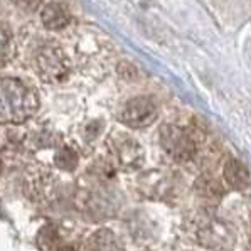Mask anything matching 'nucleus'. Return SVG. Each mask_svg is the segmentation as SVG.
Wrapping results in <instances>:
<instances>
[{
    "mask_svg": "<svg viewBox=\"0 0 251 251\" xmlns=\"http://www.w3.org/2000/svg\"><path fill=\"white\" fill-rule=\"evenodd\" d=\"M42 22H44V25L48 29L59 30L64 29L71 22V17H69L68 10L63 5H59V3H49L42 10Z\"/></svg>",
    "mask_w": 251,
    "mask_h": 251,
    "instance_id": "f8f14e48",
    "label": "nucleus"
},
{
    "mask_svg": "<svg viewBox=\"0 0 251 251\" xmlns=\"http://www.w3.org/2000/svg\"><path fill=\"white\" fill-rule=\"evenodd\" d=\"M39 246L42 251H75V245L69 243L57 227H44L41 231Z\"/></svg>",
    "mask_w": 251,
    "mask_h": 251,
    "instance_id": "9d476101",
    "label": "nucleus"
},
{
    "mask_svg": "<svg viewBox=\"0 0 251 251\" xmlns=\"http://www.w3.org/2000/svg\"><path fill=\"white\" fill-rule=\"evenodd\" d=\"M25 194L30 201L48 204L56 192V177L48 169H30L25 176Z\"/></svg>",
    "mask_w": 251,
    "mask_h": 251,
    "instance_id": "423d86ee",
    "label": "nucleus"
},
{
    "mask_svg": "<svg viewBox=\"0 0 251 251\" xmlns=\"http://www.w3.org/2000/svg\"><path fill=\"white\" fill-rule=\"evenodd\" d=\"M83 251H125V250H123L122 243L118 241V238L111 231L101 229V231H96L95 234H91L86 239Z\"/></svg>",
    "mask_w": 251,
    "mask_h": 251,
    "instance_id": "1a4fd4ad",
    "label": "nucleus"
},
{
    "mask_svg": "<svg viewBox=\"0 0 251 251\" xmlns=\"http://www.w3.org/2000/svg\"><path fill=\"white\" fill-rule=\"evenodd\" d=\"M37 108L39 98L32 86L17 78H0V123H24Z\"/></svg>",
    "mask_w": 251,
    "mask_h": 251,
    "instance_id": "f257e3e1",
    "label": "nucleus"
},
{
    "mask_svg": "<svg viewBox=\"0 0 251 251\" xmlns=\"http://www.w3.org/2000/svg\"><path fill=\"white\" fill-rule=\"evenodd\" d=\"M0 176H2V162H0Z\"/></svg>",
    "mask_w": 251,
    "mask_h": 251,
    "instance_id": "dca6fc26",
    "label": "nucleus"
},
{
    "mask_svg": "<svg viewBox=\"0 0 251 251\" xmlns=\"http://www.w3.org/2000/svg\"><path fill=\"white\" fill-rule=\"evenodd\" d=\"M110 179V174L98 171L90 177L84 191H79V206L93 219L111 218L120 209L118 191L113 189Z\"/></svg>",
    "mask_w": 251,
    "mask_h": 251,
    "instance_id": "f03ea898",
    "label": "nucleus"
},
{
    "mask_svg": "<svg viewBox=\"0 0 251 251\" xmlns=\"http://www.w3.org/2000/svg\"><path fill=\"white\" fill-rule=\"evenodd\" d=\"M225 180L234 191H245L250 187V172L243 162L231 159L225 167Z\"/></svg>",
    "mask_w": 251,
    "mask_h": 251,
    "instance_id": "6e6552de",
    "label": "nucleus"
},
{
    "mask_svg": "<svg viewBox=\"0 0 251 251\" xmlns=\"http://www.w3.org/2000/svg\"><path fill=\"white\" fill-rule=\"evenodd\" d=\"M56 164H57V167L63 169V171H73V169H76V165H78V155H76V152L73 149L63 147V149H59L56 153Z\"/></svg>",
    "mask_w": 251,
    "mask_h": 251,
    "instance_id": "ddd939ff",
    "label": "nucleus"
},
{
    "mask_svg": "<svg viewBox=\"0 0 251 251\" xmlns=\"http://www.w3.org/2000/svg\"><path fill=\"white\" fill-rule=\"evenodd\" d=\"M198 238L202 245H206L207 248H227L229 241H227V229L225 226L218 225V223H209L206 227L201 229L198 233Z\"/></svg>",
    "mask_w": 251,
    "mask_h": 251,
    "instance_id": "9b49d317",
    "label": "nucleus"
},
{
    "mask_svg": "<svg viewBox=\"0 0 251 251\" xmlns=\"http://www.w3.org/2000/svg\"><path fill=\"white\" fill-rule=\"evenodd\" d=\"M10 41H12V37H10L9 29H7V25H3L2 22H0V66H3V64L9 61Z\"/></svg>",
    "mask_w": 251,
    "mask_h": 251,
    "instance_id": "4468645a",
    "label": "nucleus"
},
{
    "mask_svg": "<svg viewBox=\"0 0 251 251\" xmlns=\"http://www.w3.org/2000/svg\"><path fill=\"white\" fill-rule=\"evenodd\" d=\"M21 3V7H24L25 10H36L39 7L41 0H17Z\"/></svg>",
    "mask_w": 251,
    "mask_h": 251,
    "instance_id": "2eb2a0df",
    "label": "nucleus"
},
{
    "mask_svg": "<svg viewBox=\"0 0 251 251\" xmlns=\"http://www.w3.org/2000/svg\"><path fill=\"white\" fill-rule=\"evenodd\" d=\"M160 142L165 152L179 162H187L196 155L198 144L194 135L176 125H165L160 132Z\"/></svg>",
    "mask_w": 251,
    "mask_h": 251,
    "instance_id": "20e7f679",
    "label": "nucleus"
},
{
    "mask_svg": "<svg viewBox=\"0 0 251 251\" xmlns=\"http://www.w3.org/2000/svg\"><path fill=\"white\" fill-rule=\"evenodd\" d=\"M36 66L41 79L49 84H57L68 79L71 73V63L61 48L46 46L37 52Z\"/></svg>",
    "mask_w": 251,
    "mask_h": 251,
    "instance_id": "7ed1b4c3",
    "label": "nucleus"
},
{
    "mask_svg": "<svg viewBox=\"0 0 251 251\" xmlns=\"http://www.w3.org/2000/svg\"><path fill=\"white\" fill-rule=\"evenodd\" d=\"M159 117L157 103L150 96H137L123 105L120 111V122L130 128H145Z\"/></svg>",
    "mask_w": 251,
    "mask_h": 251,
    "instance_id": "39448f33",
    "label": "nucleus"
},
{
    "mask_svg": "<svg viewBox=\"0 0 251 251\" xmlns=\"http://www.w3.org/2000/svg\"><path fill=\"white\" fill-rule=\"evenodd\" d=\"M110 150H111V155L117 160L118 167L126 169V171L140 167L142 160H144L142 147L132 137H128V135H118V137L111 138Z\"/></svg>",
    "mask_w": 251,
    "mask_h": 251,
    "instance_id": "0eeeda50",
    "label": "nucleus"
}]
</instances>
